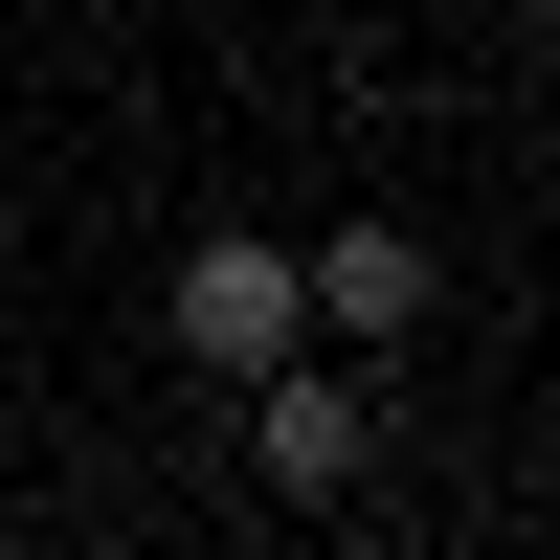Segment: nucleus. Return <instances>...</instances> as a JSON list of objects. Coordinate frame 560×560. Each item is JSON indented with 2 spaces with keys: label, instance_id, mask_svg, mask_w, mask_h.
<instances>
[{
  "label": "nucleus",
  "instance_id": "f257e3e1",
  "mask_svg": "<svg viewBox=\"0 0 560 560\" xmlns=\"http://www.w3.org/2000/svg\"><path fill=\"white\" fill-rule=\"evenodd\" d=\"M292 337H314V269L269 247V224H202V247H179V359H202V382H269Z\"/></svg>",
  "mask_w": 560,
  "mask_h": 560
},
{
  "label": "nucleus",
  "instance_id": "f03ea898",
  "mask_svg": "<svg viewBox=\"0 0 560 560\" xmlns=\"http://www.w3.org/2000/svg\"><path fill=\"white\" fill-rule=\"evenodd\" d=\"M292 269H314L337 337H427V247H404V224H337V247H292Z\"/></svg>",
  "mask_w": 560,
  "mask_h": 560
},
{
  "label": "nucleus",
  "instance_id": "7ed1b4c3",
  "mask_svg": "<svg viewBox=\"0 0 560 560\" xmlns=\"http://www.w3.org/2000/svg\"><path fill=\"white\" fill-rule=\"evenodd\" d=\"M247 448H269V493H337V471H359V382H292V359H269Z\"/></svg>",
  "mask_w": 560,
  "mask_h": 560
},
{
  "label": "nucleus",
  "instance_id": "20e7f679",
  "mask_svg": "<svg viewBox=\"0 0 560 560\" xmlns=\"http://www.w3.org/2000/svg\"><path fill=\"white\" fill-rule=\"evenodd\" d=\"M0 247H23V202H0Z\"/></svg>",
  "mask_w": 560,
  "mask_h": 560
}]
</instances>
